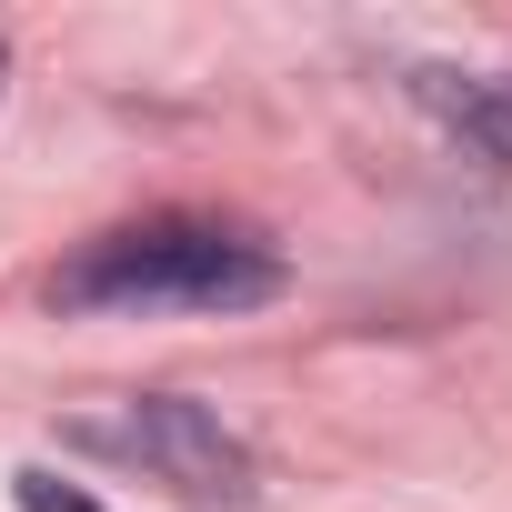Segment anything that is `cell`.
Segmentation results:
<instances>
[{"mask_svg":"<svg viewBox=\"0 0 512 512\" xmlns=\"http://www.w3.org/2000/svg\"><path fill=\"white\" fill-rule=\"evenodd\" d=\"M282 282H292L282 251L251 241L241 221L161 211L81 241L51 272V302L61 312H251V302H282Z\"/></svg>","mask_w":512,"mask_h":512,"instance_id":"cell-1","label":"cell"},{"mask_svg":"<svg viewBox=\"0 0 512 512\" xmlns=\"http://www.w3.org/2000/svg\"><path fill=\"white\" fill-rule=\"evenodd\" d=\"M71 442H81V452H111V462H141L151 482L201 492V502H241V492H251L241 432H221V412H201V402H181V392H141V402H121V412H81Z\"/></svg>","mask_w":512,"mask_h":512,"instance_id":"cell-2","label":"cell"},{"mask_svg":"<svg viewBox=\"0 0 512 512\" xmlns=\"http://www.w3.org/2000/svg\"><path fill=\"white\" fill-rule=\"evenodd\" d=\"M442 111H452V131L482 151V161H502L512 171V81H462V91H442V81H422Z\"/></svg>","mask_w":512,"mask_h":512,"instance_id":"cell-3","label":"cell"},{"mask_svg":"<svg viewBox=\"0 0 512 512\" xmlns=\"http://www.w3.org/2000/svg\"><path fill=\"white\" fill-rule=\"evenodd\" d=\"M11 492H21V512H101V502H91L81 482H61V472H21Z\"/></svg>","mask_w":512,"mask_h":512,"instance_id":"cell-4","label":"cell"},{"mask_svg":"<svg viewBox=\"0 0 512 512\" xmlns=\"http://www.w3.org/2000/svg\"><path fill=\"white\" fill-rule=\"evenodd\" d=\"M0 71H11V51H0Z\"/></svg>","mask_w":512,"mask_h":512,"instance_id":"cell-5","label":"cell"}]
</instances>
